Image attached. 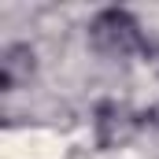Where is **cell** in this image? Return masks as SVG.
<instances>
[{
    "instance_id": "1",
    "label": "cell",
    "mask_w": 159,
    "mask_h": 159,
    "mask_svg": "<svg viewBox=\"0 0 159 159\" xmlns=\"http://www.w3.org/2000/svg\"><path fill=\"white\" fill-rule=\"evenodd\" d=\"M89 41L100 56H129L137 48H148L144 34H141V22L122 7H104L89 22Z\"/></svg>"
},
{
    "instance_id": "2",
    "label": "cell",
    "mask_w": 159,
    "mask_h": 159,
    "mask_svg": "<svg viewBox=\"0 0 159 159\" xmlns=\"http://www.w3.org/2000/svg\"><path fill=\"white\" fill-rule=\"evenodd\" d=\"M141 122H144V115L129 111L126 104H119V100H104V104L96 107V119H93L100 148H119V144H126V141L137 133Z\"/></svg>"
},
{
    "instance_id": "3",
    "label": "cell",
    "mask_w": 159,
    "mask_h": 159,
    "mask_svg": "<svg viewBox=\"0 0 159 159\" xmlns=\"http://www.w3.org/2000/svg\"><path fill=\"white\" fill-rule=\"evenodd\" d=\"M30 74H34V48L30 44H7L4 56H0V81H4V89L11 93L15 85L30 81Z\"/></svg>"
},
{
    "instance_id": "4",
    "label": "cell",
    "mask_w": 159,
    "mask_h": 159,
    "mask_svg": "<svg viewBox=\"0 0 159 159\" xmlns=\"http://www.w3.org/2000/svg\"><path fill=\"white\" fill-rule=\"evenodd\" d=\"M144 122H148V126H156V129H159V104H152V107L144 111Z\"/></svg>"
}]
</instances>
